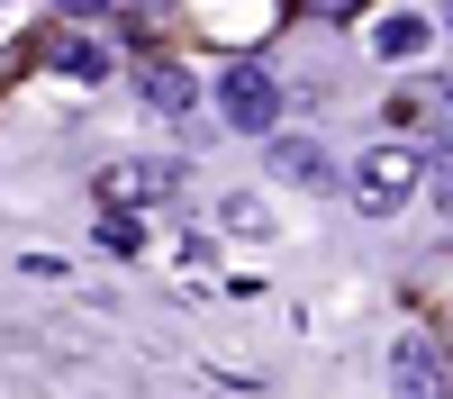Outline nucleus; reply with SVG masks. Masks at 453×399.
Returning <instances> with one entry per match:
<instances>
[{
  "label": "nucleus",
  "mask_w": 453,
  "mask_h": 399,
  "mask_svg": "<svg viewBox=\"0 0 453 399\" xmlns=\"http://www.w3.org/2000/svg\"><path fill=\"white\" fill-rule=\"evenodd\" d=\"M390 399H453V390H444V363H435L418 336L390 354Z\"/></svg>",
  "instance_id": "nucleus-6"
},
{
  "label": "nucleus",
  "mask_w": 453,
  "mask_h": 399,
  "mask_svg": "<svg viewBox=\"0 0 453 399\" xmlns=\"http://www.w3.org/2000/svg\"><path fill=\"white\" fill-rule=\"evenodd\" d=\"M136 91H145V109H155V119H191V109H200L191 64H145V73H136Z\"/></svg>",
  "instance_id": "nucleus-5"
},
{
  "label": "nucleus",
  "mask_w": 453,
  "mask_h": 399,
  "mask_svg": "<svg viewBox=\"0 0 453 399\" xmlns=\"http://www.w3.org/2000/svg\"><path fill=\"white\" fill-rule=\"evenodd\" d=\"M109 10H173V0H109Z\"/></svg>",
  "instance_id": "nucleus-12"
},
{
  "label": "nucleus",
  "mask_w": 453,
  "mask_h": 399,
  "mask_svg": "<svg viewBox=\"0 0 453 399\" xmlns=\"http://www.w3.org/2000/svg\"><path fill=\"white\" fill-rule=\"evenodd\" d=\"M318 10H326V19H354V10H363V0H318Z\"/></svg>",
  "instance_id": "nucleus-11"
},
{
  "label": "nucleus",
  "mask_w": 453,
  "mask_h": 399,
  "mask_svg": "<svg viewBox=\"0 0 453 399\" xmlns=\"http://www.w3.org/2000/svg\"><path fill=\"white\" fill-rule=\"evenodd\" d=\"M372 46H381V55H418V46H426V19H381V27H372Z\"/></svg>",
  "instance_id": "nucleus-8"
},
{
  "label": "nucleus",
  "mask_w": 453,
  "mask_h": 399,
  "mask_svg": "<svg viewBox=\"0 0 453 399\" xmlns=\"http://www.w3.org/2000/svg\"><path fill=\"white\" fill-rule=\"evenodd\" d=\"M426 191H435V200L453 209V136H444V145H435V155H426Z\"/></svg>",
  "instance_id": "nucleus-10"
},
{
  "label": "nucleus",
  "mask_w": 453,
  "mask_h": 399,
  "mask_svg": "<svg viewBox=\"0 0 453 399\" xmlns=\"http://www.w3.org/2000/svg\"><path fill=\"white\" fill-rule=\"evenodd\" d=\"M263 164H273L281 181H299V191H335V155L318 136H299V127H273L263 136Z\"/></svg>",
  "instance_id": "nucleus-4"
},
{
  "label": "nucleus",
  "mask_w": 453,
  "mask_h": 399,
  "mask_svg": "<svg viewBox=\"0 0 453 399\" xmlns=\"http://www.w3.org/2000/svg\"><path fill=\"white\" fill-rule=\"evenodd\" d=\"M181 191V164L173 155H119L100 173V200L109 209H155V200H173Z\"/></svg>",
  "instance_id": "nucleus-2"
},
{
  "label": "nucleus",
  "mask_w": 453,
  "mask_h": 399,
  "mask_svg": "<svg viewBox=\"0 0 453 399\" xmlns=\"http://www.w3.org/2000/svg\"><path fill=\"white\" fill-rule=\"evenodd\" d=\"M435 109H444V119H453V82H444V91H435Z\"/></svg>",
  "instance_id": "nucleus-13"
},
{
  "label": "nucleus",
  "mask_w": 453,
  "mask_h": 399,
  "mask_svg": "<svg viewBox=\"0 0 453 399\" xmlns=\"http://www.w3.org/2000/svg\"><path fill=\"white\" fill-rule=\"evenodd\" d=\"M218 109H226V127L273 136V127H281V82H273V73H226V82H218Z\"/></svg>",
  "instance_id": "nucleus-3"
},
{
  "label": "nucleus",
  "mask_w": 453,
  "mask_h": 399,
  "mask_svg": "<svg viewBox=\"0 0 453 399\" xmlns=\"http://www.w3.org/2000/svg\"><path fill=\"white\" fill-rule=\"evenodd\" d=\"M55 64L73 73V82H109V73H119V55H109L100 36H64V46H55Z\"/></svg>",
  "instance_id": "nucleus-7"
},
{
  "label": "nucleus",
  "mask_w": 453,
  "mask_h": 399,
  "mask_svg": "<svg viewBox=\"0 0 453 399\" xmlns=\"http://www.w3.org/2000/svg\"><path fill=\"white\" fill-rule=\"evenodd\" d=\"M100 245H109V254H136V245H145L136 209H109V218H100Z\"/></svg>",
  "instance_id": "nucleus-9"
},
{
  "label": "nucleus",
  "mask_w": 453,
  "mask_h": 399,
  "mask_svg": "<svg viewBox=\"0 0 453 399\" xmlns=\"http://www.w3.org/2000/svg\"><path fill=\"white\" fill-rule=\"evenodd\" d=\"M345 191H354L372 218H399L408 191H426V155H418V145H372V155L345 173Z\"/></svg>",
  "instance_id": "nucleus-1"
},
{
  "label": "nucleus",
  "mask_w": 453,
  "mask_h": 399,
  "mask_svg": "<svg viewBox=\"0 0 453 399\" xmlns=\"http://www.w3.org/2000/svg\"><path fill=\"white\" fill-rule=\"evenodd\" d=\"M444 27H453V10H444Z\"/></svg>",
  "instance_id": "nucleus-14"
}]
</instances>
